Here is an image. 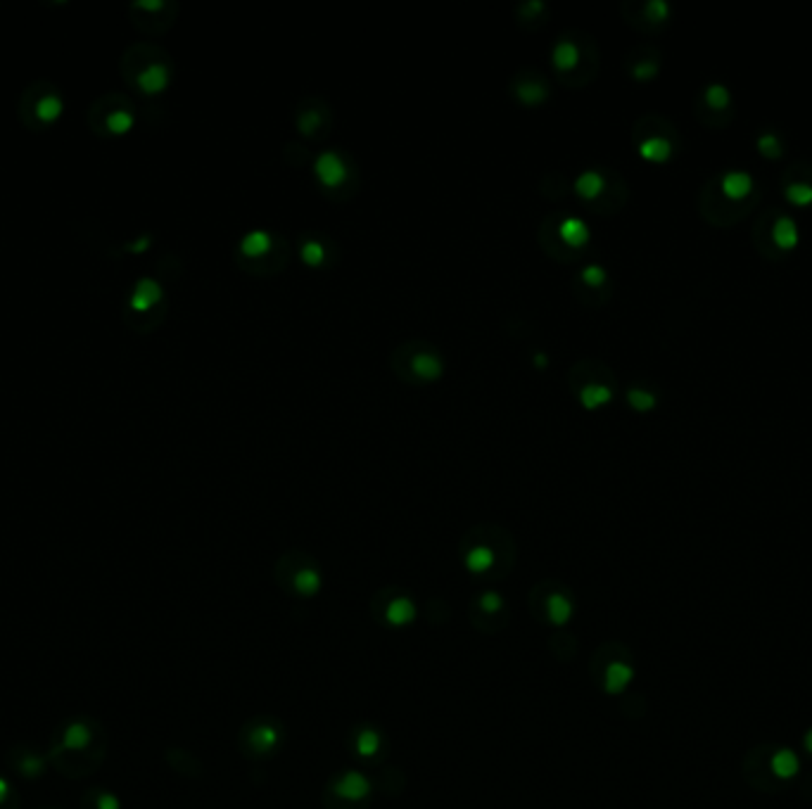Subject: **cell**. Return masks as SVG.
<instances>
[{"label": "cell", "mask_w": 812, "mask_h": 809, "mask_svg": "<svg viewBox=\"0 0 812 809\" xmlns=\"http://www.w3.org/2000/svg\"><path fill=\"white\" fill-rule=\"evenodd\" d=\"M511 91L520 100V103L535 105V103H542V100L547 98L549 84H547V79H544V76L539 72H530V69H523V72H518L516 76H513Z\"/></svg>", "instance_id": "15"}, {"label": "cell", "mask_w": 812, "mask_h": 809, "mask_svg": "<svg viewBox=\"0 0 812 809\" xmlns=\"http://www.w3.org/2000/svg\"><path fill=\"white\" fill-rule=\"evenodd\" d=\"M720 188L722 195L729 197V200H744L753 190V176L744 169H729L722 176Z\"/></svg>", "instance_id": "20"}, {"label": "cell", "mask_w": 812, "mask_h": 809, "mask_svg": "<svg viewBox=\"0 0 812 809\" xmlns=\"http://www.w3.org/2000/svg\"><path fill=\"white\" fill-rule=\"evenodd\" d=\"M46 809H62V807H46Z\"/></svg>", "instance_id": "40"}, {"label": "cell", "mask_w": 812, "mask_h": 809, "mask_svg": "<svg viewBox=\"0 0 812 809\" xmlns=\"http://www.w3.org/2000/svg\"><path fill=\"white\" fill-rule=\"evenodd\" d=\"M537 603H542V608H537L535 615H542L544 620L556 624V627L568 624L570 617H573V610H575L573 596H570L561 584H554V582L537 586L535 596H532V605H537Z\"/></svg>", "instance_id": "8"}, {"label": "cell", "mask_w": 812, "mask_h": 809, "mask_svg": "<svg viewBox=\"0 0 812 809\" xmlns=\"http://www.w3.org/2000/svg\"><path fill=\"white\" fill-rule=\"evenodd\" d=\"M17 110L24 126H29L31 131H41L60 119L62 110H65V98L53 81L38 79L31 81L19 95Z\"/></svg>", "instance_id": "4"}, {"label": "cell", "mask_w": 812, "mask_h": 809, "mask_svg": "<svg viewBox=\"0 0 812 809\" xmlns=\"http://www.w3.org/2000/svg\"><path fill=\"white\" fill-rule=\"evenodd\" d=\"M772 238L782 250H791V247L798 245V224L789 214H782L775 221V228H772Z\"/></svg>", "instance_id": "27"}, {"label": "cell", "mask_w": 812, "mask_h": 809, "mask_svg": "<svg viewBox=\"0 0 812 809\" xmlns=\"http://www.w3.org/2000/svg\"><path fill=\"white\" fill-rule=\"evenodd\" d=\"M644 10H646V15H649V19H653V22H665L670 15V3L668 0H649Z\"/></svg>", "instance_id": "36"}, {"label": "cell", "mask_w": 812, "mask_h": 809, "mask_svg": "<svg viewBox=\"0 0 812 809\" xmlns=\"http://www.w3.org/2000/svg\"><path fill=\"white\" fill-rule=\"evenodd\" d=\"M575 190H577V195H582L589 202L601 200L608 190L606 176L601 174L599 169H585L580 176L575 178Z\"/></svg>", "instance_id": "21"}, {"label": "cell", "mask_w": 812, "mask_h": 809, "mask_svg": "<svg viewBox=\"0 0 812 809\" xmlns=\"http://www.w3.org/2000/svg\"><path fill=\"white\" fill-rule=\"evenodd\" d=\"M79 809H122V802L114 793L105 791L103 786H95L81 795Z\"/></svg>", "instance_id": "25"}, {"label": "cell", "mask_w": 812, "mask_h": 809, "mask_svg": "<svg viewBox=\"0 0 812 809\" xmlns=\"http://www.w3.org/2000/svg\"><path fill=\"white\" fill-rule=\"evenodd\" d=\"M321 100H304V103L297 107V114H295V121H297V129H300L304 136H312L321 129L323 119H326L328 110H319Z\"/></svg>", "instance_id": "22"}, {"label": "cell", "mask_w": 812, "mask_h": 809, "mask_svg": "<svg viewBox=\"0 0 812 809\" xmlns=\"http://www.w3.org/2000/svg\"><path fill=\"white\" fill-rule=\"evenodd\" d=\"M656 74H658L656 60H639L637 65H632L634 79H651V76H656Z\"/></svg>", "instance_id": "38"}, {"label": "cell", "mask_w": 812, "mask_h": 809, "mask_svg": "<svg viewBox=\"0 0 812 809\" xmlns=\"http://www.w3.org/2000/svg\"><path fill=\"white\" fill-rule=\"evenodd\" d=\"M5 762H8L12 774L22 776V779H27V781L41 779V776L46 774L50 767L48 755L41 753V750H36V748H29V745H17V748L8 750Z\"/></svg>", "instance_id": "13"}, {"label": "cell", "mask_w": 812, "mask_h": 809, "mask_svg": "<svg viewBox=\"0 0 812 809\" xmlns=\"http://www.w3.org/2000/svg\"><path fill=\"white\" fill-rule=\"evenodd\" d=\"M805 748H808V753H812V729L808 731V736H805Z\"/></svg>", "instance_id": "39"}, {"label": "cell", "mask_w": 812, "mask_h": 809, "mask_svg": "<svg viewBox=\"0 0 812 809\" xmlns=\"http://www.w3.org/2000/svg\"><path fill=\"white\" fill-rule=\"evenodd\" d=\"M162 304V288L152 278H141L133 285V292L129 297V309L136 318H143L152 314V309Z\"/></svg>", "instance_id": "16"}, {"label": "cell", "mask_w": 812, "mask_h": 809, "mask_svg": "<svg viewBox=\"0 0 812 809\" xmlns=\"http://www.w3.org/2000/svg\"><path fill=\"white\" fill-rule=\"evenodd\" d=\"M328 791H331L335 805L338 802H342V805H361L371 795V781L361 772H342L331 781Z\"/></svg>", "instance_id": "14"}, {"label": "cell", "mask_w": 812, "mask_h": 809, "mask_svg": "<svg viewBox=\"0 0 812 809\" xmlns=\"http://www.w3.org/2000/svg\"><path fill=\"white\" fill-rule=\"evenodd\" d=\"M703 100H706V105L713 107V110H725L729 100H732V93H729V88L725 84L713 81V84L706 88V93H703Z\"/></svg>", "instance_id": "31"}, {"label": "cell", "mask_w": 812, "mask_h": 809, "mask_svg": "<svg viewBox=\"0 0 812 809\" xmlns=\"http://www.w3.org/2000/svg\"><path fill=\"white\" fill-rule=\"evenodd\" d=\"M107 741V731L95 717H69L50 738L46 753L50 767L67 779H86L103 767Z\"/></svg>", "instance_id": "1"}, {"label": "cell", "mask_w": 812, "mask_h": 809, "mask_svg": "<svg viewBox=\"0 0 812 809\" xmlns=\"http://www.w3.org/2000/svg\"><path fill=\"white\" fill-rule=\"evenodd\" d=\"M392 368L402 380L430 382L444 373V356L430 342L409 340L392 352Z\"/></svg>", "instance_id": "5"}, {"label": "cell", "mask_w": 812, "mask_h": 809, "mask_svg": "<svg viewBox=\"0 0 812 809\" xmlns=\"http://www.w3.org/2000/svg\"><path fill=\"white\" fill-rule=\"evenodd\" d=\"M176 10H179V5L174 0H138L129 8L133 24L138 29L148 31V34H160V31L167 29L174 22Z\"/></svg>", "instance_id": "9"}, {"label": "cell", "mask_w": 812, "mask_h": 809, "mask_svg": "<svg viewBox=\"0 0 812 809\" xmlns=\"http://www.w3.org/2000/svg\"><path fill=\"white\" fill-rule=\"evenodd\" d=\"M300 252H302V259L312 266H321L323 261H326V254H328L326 245H323L321 240H316L314 235H307V238L300 242Z\"/></svg>", "instance_id": "30"}, {"label": "cell", "mask_w": 812, "mask_h": 809, "mask_svg": "<svg viewBox=\"0 0 812 809\" xmlns=\"http://www.w3.org/2000/svg\"><path fill=\"white\" fill-rule=\"evenodd\" d=\"M639 152H642V157L653 159V162H663V159L670 157L672 145L665 136H644L639 140Z\"/></svg>", "instance_id": "28"}, {"label": "cell", "mask_w": 812, "mask_h": 809, "mask_svg": "<svg viewBox=\"0 0 812 809\" xmlns=\"http://www.w3.org/2000/svg\"><path fill=\"white\" fill-rule=\"evenodd\" d=\"M314 174L328 190H338L350 181V157L340 150H321L314 159Z\"/></svg>", "instance_id": "11"}, {"label": "cell", "mask_w": 812, "mask_h": 809, "mask_svg": "<svg viewBox=\"0 0 812 809\" xmlns=\"http://www.w3.org/2000/svg\"><path fill=\"white\" fill-rule=\"evenodd\" d=\"M278 741H281V729H278L274 722L271 724L257 722L252 729H245V734H243L245 750H250V753H255V755L274 753V750L278 748Z\"/></svg>", "instance_id": "17"}, {"label": "cell", "mask_w": 812, "mask_h": 809, "mask_svg": "<svg viewBox=\"0 0 812 809\" xmlns=\"http://www.w3.org/2000/svg\"><path fill=\"white\" fill-rule=\"evenodd\" d=\"M627 399H630V404L639 411L651 409V406L656 404V394L644 390V387H630V390H627Z\"/></svg>", "instance_id": "32"}, {"label": "cell", "mask_w": 812, "mask_h": 809, "mask_svg": "<svg viewBox=\"0 0 812 809\" xmlns=\"http://www.w3.org/2000/svg\"><path fill=\"white\" fill-rule=\"evenodd\" d=\"M758 148L763 150L767 157H779V155H782V143H779L777 133H763V136L758 138Z\"/></svg>", "instance_id": "37"}, {"label": "cell", "mask_w": 812, "mask_h": 809, "mask_svg": "<svg viewBox=\"0 0 812 809\" xmlns=\"http://www.w3.org/2000/svg\"><path fill=\"white\" fill-rule=\"evenodd\" d=\"M570 385H573L577 399H580L587 409H596V406L606 404V401H611L613 397L611 380L601 378L594 380V375L587 373L585 361L575 363L573 366V371H570Z\"/></svg>", "instance_id": "10"}, {"label": "cell", "mask_w": 812, "mask_h": 809, "mask_svg": "<svg viewBox=\"0 0 812 809\" xmlns=\"http://www.w3.org/2000/svg\"><path fill=\"white\" fill-rule=\"evenodd\" d=\"M551 231L556 233L558 242H561V250L563 247L577 250V247L587 245L589 235H592L589 233V226L580 219V216H563V219H558L556 228H551Z\"/></svg>", "instance_id": "19"}, {"label": "cell", "mask_w": 812, "mask_h": 809, "mask_svg": "<svg viewBox=\"0 0 812 809\" xmlns=\"http://www.w3.org/2000/svg\"><path fill=\"white\" fill-rule=\"evenodd\" d=\"M580 278L585 280L587 285H592V288H599V285L606 283V271H604V266H599V264H587L585 269L580 271Z\"/></svg>", "instance_id": "35"}, {"label": "cell", "mask_w": 812, "mask_h": 809, "mask_svg": "<svg viewBox=\"0 0 812 809\" xmlns=\"http://www.w3.org/2000/svg\"><path fill=\"white\" fill-rule=\"evenodd\" d=\"M504 596L494 594V591H485V594L475 596V603H473V622L478 620V617H485V620H494V617H499L504 613Z\"/></svg>", "instance_id": "24"}, {"label": "cell", "mask_w": 812, "mask_h": 809, "mask_svg": "<svg viewBox=\"0 0 812 809\" xmlns=\"http://www.w3.org/2000/svg\"><path fill=\"white\" fill-rule=\"evenodd\" d=\"M632 677H634V670L630 665H625V662H611V665L606 667V674H604L606 691L620 693L627 684H630Z\"/></svg>", "instance_id": "26"}, {"label": "cell", "mask_w": 812, "mask_h": 809, "mask_svg": "<svg viewBox=\"0 0 812 809\" xmlns=\"http://www.w3.org/2000/svg\"><path fill=\"white\" fill-rule=\"evenodd\" d=\"M0 809H19L17 788L3 776H0Z\"/></svg>", "instance_id": "34"}, {"label": "cell", "mask_w": 812, "mask_h": 809, "mask_svg": "<svg viewBox=\"0 0 812 809\" xmlns=\"http://www.w3.org/2000/svg\"><path fill=\"white\" fill-rule=\"evenodd\" d=\"M278 570H288V575L278 572V582H281L290 594L300 598H314L321 589V572L312 563V558H300L297 553L285 556L278 565Z\"/></svg>", "instance_id": "7"}, {"label": "cell", "mask_w": 812, "mask_h": 809, "mask_svg": "<svg viewBox=\"0 0 812 809\" xmlns=\"http://www.w3.org/2000/svg\"><path fill=\"white\" fill-rule=\"evenodd\" d=\"M354 753L364 760H373V757L383 753V736L376 729H361L354 734Z\"/></svg>", "instance_id": "23"}, {"label": "cell", "mask_w": 812, "mask_h": 809, "mask_svg": "<svg viewBox=\"0 0 812 809\" xmlns=\"http://www.w3.org/2000/svg\"><path fill=\"white\" fill-rule=\"evenodd\" d=\"M513 539L506 530L494 525H478L461 541V560L475 577L504 575L513 563Z\"/></svg>", "instance_id": "2"}, {"label": "cell", "mask_w": 812, "mask_h": 809, "mask_svg": "<svg viewBox=\"0 0 812 809\" xmlns=\"http://www.w3.org/2000/svg\"><path fill=\"white\" fill-rule=\"evenodd\" d=\"M122 74L129 84L145 95L167 88L171 79V60L167 50L155 43H133L122 55Z\"/></svg>", "instance_id": "3"}, {"label": "cell", "mask_w": 812, "mask_h": 809, "mask_svg": "<svg viewBox=\"0 0 812 809\" xmlns=\"http://www.w3.org/2000/svg\"><path fill=\"white\" fill-rule=\"evenodd\" d=\"M136 107L124 93H105L88 110V124L98 136H122L133 126Z\"/></svg>", "instance_id": "6"}, {"label": "cell", "mask_w": 812, "mask_h": 809, "mask_svg": "<svg viewBox=\"0 0 812 809\" xmlns=\"http://www.w3.org/2000/svg\"><path fill=\"white\" fill-rule=\"evenodd\" d=\"M388 596L390 598H378V601L385 603V608L378 613V617H383L385 624H390V627H404V624L416 620V605L409 596L404 594L399 596L388 594Z\"/></svg>", "instance_id": "18"}, {"label": "cell", "mask_w": 812, "mask_h": 809, "mask_svg": "<svg viewBox=\"0 0 812 809\" xmlns=\"http://www.w3.org/2000/svg\"><path fill=\"white\" fill-rule=\"evenodd\" d=\"M798 757L791 753V750H779V753L772 757V772H775L779 779H791V776L798 774Z\"/></svg>", "instance_id": "29"}, {"label": "cell", "mask_w": 812, "mask_h": 809, "mask_svg": "<svg viewBox=\"0 0 812 809\" xmlns=\"http://www.w3.org/2000/svg\"><path fill=\"white\" fill-rule=\"evenodd\" d=\"M786 197H789L794 205H810L812 202V186L810 183H791V186H786Z\"/></svg>", "instance_id": "33"}, {"label": "cell", "mask_w": 812, "mask_h": 809, "mask_svg": "<svg viewBox=\"0 0 812 809\" xmlns=\"http://www.w3.org/2000/svg\"><path fill=\"white\" fill-rule=\"evenodd\" d=\"M551 57H554L556 72H561L563 76H573L570 84H575V74L585 76V72H582L585 48H582V38H577V34H563L561 38H556L554 48H551Z\"/></svg>", "instance_id": "12"}]
</instances>
